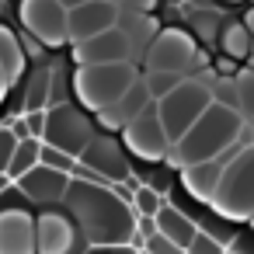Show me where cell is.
<instances>
[{
    "mask_svg": "<svg viewBox=\"0 0 254 254\" xmlns=\"http://www.w3.org/2000/svg\"><path fill=\"white\" fill-rule=\"evenodd\" d=\"M146 70H164V73H188L191 66H198V49L195 39L181 28H164L153 46L146 49Z\"/></svg>",
    "mask_w": 254,
    "mask_h": 254,
    "instance_id": "9",
    "label": "cell"
},
{
    "mask_svg": "<svg viewBox=\"0 0 254 254\" xmlns=\"http://www.w3.org/2000/svg\"><path fill=\"white\" fill-rule=\"evenodd\" d=\"M0 254H39L35 216L18 205L0 209Z\"/></svg>",
    "mask_w": 254,
    "mask_h": 254,
    "instance_id": "13",
    "label": "cell"
},
{
    "mask_svg": "<svg viewBox=\"0 0 254 254\" xmlns=\"http://www.w3.org/2000/svg\"><path fill=\"white\" fill-rule=\"evenodd\" d=\"M0 7H4V0H0Z\"/></svg>",
    "mask_w": 254,
    "mask_h": 254,
    "instance_id": "42",
    "label": "cell"
},
{
    "mask_svg": "<svg viewBox=\"0 0 254 254\" xmlns=\"http://www.w3.org/2000/svg\"><path fill=\"white\" fill-rule=\"evenodd\" d=\"M153 105V94H150V87H146V80L139 77L112 108H105V112H98V126L105 129V132H122L126 126H132L146 108Z\"/></svg>",
    "mask_w": 254,
    "mask_h": 254,
    "instance_id": "15",
    "label": "cell"
},
{
    "mask_svg": "<svg viewBox=\"0 0 254 254\" xmlns=\"http://www.w3.org/2000/svg\"><path fill=\"white\" fill-rule=\"evenodd\" d=\"M226 254H240V251H233V247H230V251H226Z\"/></svg>",
    "mask_w": 254,
    "mask_h": 254,
    "instance_id": "40",
    "label": "cell"
},
{
    "mask_svg": "<svg viewBox=\"0 0 254 254\" xmlns=\"http://www.w3.org/2000/svg\"><path fill=\"white\" fill-rule=\"evenodd\" d=\"M18 18L28 35H35L42 46L60 49L70 42V11L60 0H21Z\"/></svg>",
    "mask_w": 254,
    "mask_h": 254,
    "instance_id": "6",
    "label": "cell"
},
{
    "mask_svg": "<svg viewBox=\"0 0 254 254\" xmlns=\"http://www.w3.org/2000/svg\"><path fill=\"white\" fill-rule=\"evenodd\" d=\"M191 28H195V35H198L202 42H212V39L223 32L219 18H216V14H209V11H198V14L191 18Z\"/></svg>",
    "mask_w": 254,
    "mask_h": 254,
    "instance_id": "28",
    "label": "cell"
},
{
    "mask_svg": "<svg viewBox=\"0 0 254 254\" xmlns=\"http://www.w3.org/2000/svg\"><path fill=\"white\" fill-rule=\"evenodd\" d=\"M7 185H11V174H0V191H4Z\"/></svg>",
    "mask_w": 254,
    "mask_h": 254,
    "instance_id": "38",
    "label": "cell"
},
{
    "mask_svg": "<svg viewBox=\"0 0 254 254\" xmlns=\"http://www.w3.org/2000/svg\"><path fill=\"white\" fill-rule=\"evenodd\" d=\"M108 4H119V7H122V4H126V0H108Z\"/></svg>",
    "mask_w": 254,
    "mask_h": 254,
    "instance_id": "39",
    "label": "cell"
},
{
    "mask_svg": "<svg viewBox=\"0 0 254 254\" xmlns=\"http://www.w3.org/2000/svg\"><path fill=\"white\" fill-rule=\"evenodd\" d=\"M80 164H87L91 171H98L108 185H119V181H132L129 174V160H126V150L119 146V139H112L108 132H98L87 150L80 153Z\"/></svg>",
    "mask_w": 254,
    "mask_h": 254,
    "instance_id": "11",
    "label": "cell"
},
{
    "mask_svg": "<svg viewBox=\"0 0 254 254\" xmlns=\"http://www.w3.org/2000/svg\"><path fill=\"white\" fill-rule=\"evenodd\" d=\"M132 60V46L129 39L112 28V32H101L94 39H84V42H73V63L77 66H101V63H129Z\"/></svg>",
    "mask_w": 254,
    "mask_h": 254,
    "instance_id": "12",
    "label": "cell"
},
{
    "mask_svg": "<svg viewBox=\"0 0 254 254\" xmlns=\"http://www.w3.org/2000/svg\"><path fill=\"white\" fill-rule=\"evenodd\" d=\"M219 49H223V56H226V60L244 63V60L251 56V49H254L251 25H244V21H226V25H223V32H219Z\"/></svg>",
    "mask_w": 254,
    "mask_h": 254,
    "instance_id": "20",
    "label": "cell"
},
{
    "mask_svg": "<svg viewBox=\"0 0 254 254\" xmlns=\"http://www.w3.org/2000/svg\"><path fill=\"white\" fill-rule=\"evenodd\" d=\"M143 80H146V87H150V94H153V101H164L167 94H174L181 84H185V73H164V70H146L143 73Z\"/></svg>",
    "mask_w": 254,
    "mask_h": 254,
    "instance_id": "23",
    "label": "cell"
},
{
    "mask_svg": "<svg viewBox=\"0 0 254 254\" xmlns=\"http://www.w3.org/2000/svg\"><path fill=\"white\" fill-rule=\"evenodd\" d=\"M46 122H49V108H46V112H25V129H28V136L42 139V136H46Z\"/></svg>",
    "mask_w": 254,
    "mask_h": 254,
    "instance_id": "32",
    "label": "cell"
},
{
    "mask_svg": "<svg viewBox=\"0 0 254 254\" xmlns=\"http://www.w3.org/2000/svg\"><path fill=\"white\" fill-rule=\"evenodd\" d=\"M119 32L129 39L132 53L143 49V56H146V49L153 46V39L160 35V32H157V21H153L150 14H136V11H126V14L119 18Z\"/></svg>",
    "mask_w": 254,
    "mask_h": 254,
    "instance_id": "19",
    "label": "cell"
},
{
    "mask_svg": "<svg viewBox=\"0 0 254 254\" xmlns=\"http://www.w3.org/2000/svg\"><path fill=\"white\" fill-rule=\"evenodd\" d=\"M251 226H254V216H251Z\"/></svg>",
    "mask_w": 254,
    "mask_h": 254,
    "instance_id": "41",
    "label": "cell"
},
{
    "mask_svg": "<svg viewBox=\"0 0 254 254\" xmlns=\"http://www.w3.org/2000/svg\"><path fill=\"white\" fill-rule=\"evenodd\" d=\"M25 63H28V56H25L21 39H18L11 28H4V25H0V66H4L7 84H18V80H21Z\"/></svg>",
    "mask_w": 254,
    "mask_h": 254,
    "instance_id": "21",
    "label": "cell"
},
{
    "mask_svg": "<svg viewBox=\"0 0 254 254\" xmlns=\"http://www.w3.org/2000/svg\"><path fill=\"white\" fill-rule=\"evenodd\" d=\"M35 240H39V254H73L84 237L77 219L63 209H42L35 216Z\"/></svg>",
    "mask_w": 254,
    "mask_h": 254,
    "instance_id": "10",
    "label": "cell"
},
{
    "mask_svg": "<svg viewBox=\"0 0 254 254\" xmlns=\"http://www.w3.org/2000/svg\"><path fill=\"white\" fill-rule=\"evenodd\" d=\"M49 87H53V70H39L32 77V87H28V112H46L49 108Z\"/></svg>",
    "mask_w": 254,
    "mask_h": 254,
    "instance_id": "24",
    "label": "cell"
},
{
    "mask_svg": "<svg viewBox=\"0 0 254 254\" xmlns=\"http://www.w3.org/2000/svg\"><path fill=\"white\" fill-rule=\"evenodd\" d=\"M212 101H216V94H212L202 80H185L174 94H167L164 101H157V112H160V122H164L171 143H178V139L209 112Z\"/></svg>",
    "mask_w": 254,
    "mask_h": 254,
    "instance_id": "5",
    "label": "cell"
},
{
    "mask_svg": "<svg viewBox=\"0 0 254 254\" xmlns=\"http://www.w3.org/2000/svg\"><path fill=\"white\" fill-rule=\"evenodd\" d=\"M226 219H251L254 216V143L244 146L223 171V181L209 202Z\"/></svg>",
    "mask_w": 254,
    "mask_h": 254,
    "instance_id": "4",
    "label": "cell"
},
{
    "mask_svg": "<svg viewBox=\"0 0 254 254\" xmlns=\"http://www.w3.org/2000/svg\"><path fill=\"white\" fill-rule=\"evenodd\" d=\"M7 87H11V84H7V77H4V66H0V101H4V94H7Z\"/></svg>",
    "mask_w": 254,
    "mask_h": 254,
    "instance_id": "36",
    "label": "cell"
},
{
    "mask_svg": "<svg viewBox=\"0 0 254 254\" xmlns=\"http://www.w3.org/2000/svg\"><path fill=\"white\" fill-rule=\"evenodd\" d=\"M188 254H226V247H223V240H219V237H212V233L198 230V237L191 240Z\"/></svg>",
    "mask_w": 254,
    "mask_h": 254,
    "instance_id": "30",
    "label": "cell"
},
{
    "mask_svg": "<svg viewBox=\"0 0 254 254\" xmlns=\"http://www.w3.org/2000/svg\"><path fill=\"white\" fill-rule=\"evenodd\" d=\"M223 171L226 164L223 160H205V164H191V167H181V185L191 198L198 202H212L219 181H223Z\"/></svg>",
    "mask_w": 254,
    "mask_h": 254,
    "instance_id": "17",
    "label": "cell"
},
{
    "mask_svg": "<svg viewBox=\"0 0 254 254\" xmlns=\"http://www.w3.org/2000/svg\"><path fill=\"white\" fill-rule=\"evenodd\" d=\"M42 164V139H35V136H28V139H21L18 143V150H14V157H11V167H7V174H11V181H21L28 171H35Z\"/></svg>",
    "mask_w": 254,
    "mask_h": 254,
    "instance_id": "22",
    "label": "cell"
},
{
    "mask_svg": "<svg viewBox=\"0 0 254 254\" xmlns=\"http://www.w3.org/2000/svg\"><path fill=\"white\" fill-rule=\"evenodd\" d=\"M119 18H122L119 4H108V0H87V4L70 11V42H84V39L101 35V32L119 28Z\"/></svg>",
    "mask_w": 254,
    "mask_h": 254,
    "instance_id": "14",
    "label": "cell"
},
{
    "mask_svg": "<svg viewBox=\"0 0 254 254\" xmlns=\"http://www.w3.org/2000/svg\"><path fill=\"white\" fill-rule=\"evenodd\" d=\"M136 80H139V73L132 63H101V66H77L70 87H73L80 108L98 115V112L112 108Z\"/></svg>",
    "mask_w": 254,
    "mask_h": 254,
    "instance_id": "3",
    "label": "cell"
},
{
    "mask_svg": "<svg viewBox=\"0 0 254 254\" xmlns=\"http://www.w3.org/2000/svg\"><path fill=\"white\" fill-rule=\"evenodd\" d=\"M122 146L132 153V157H139V160H150V164H157V160H167L171 157V150H174V143H171V136H167V129H164V122H160V112H157V101L132 122V126H126L122 129Z\"/></svg>",
    "mask_w": 254,
    "mask_h": 254,
    "instance_id": "7",
    "label": "cell"
},
{
    "mask_svg": "<svg viewBox=\"0 0 254 254\" xmlns=\"http://www.w3.org/2000/svg\"><path fill=\"white\" fill-rule=\"evenodd\" d=\"M70 174H63V171H53V167H46V164H39L35 171H28L21 181H14L18 188H21V195L28 198V202H35V205H56V202H63L66 198V191H70Z\"/></svg>",
    "mask_w": 254,
    "mask_h": 254,
    "instance_id": "16",
    "label": "cell"
},
{
    "mask_svg": "<svg viewBox=\"0 0 254 254\" xmlns=\"http://www.w3.org/2000/svg\"><path fill=\"white\" fill-rule=\"evenodd\" d=\"M230 4H237V0H230Z\"/></svg>",
    "mask_w": 254,
    "mask_h": 254,
    "instance_id": "43",
    "label": "cell"
},
{
    "mask_svg": "<svg viewBox=\"0 0 254 254\" xmlns=\"http://www.w3.org/2000/svg\"><path fill=\"white\" fill-rule=\"evenodd\" d=\"M18 132L11 129V126H0V174H7V167H11V157H14V150H18Z\"/></svg>",
    "mask_w": 254,
    "mask_h": 254,
    "instance_id": "29",
    "label": "cell"
},
{
    "mask_svg": "<svg viewBox=\"0 0 254 254\" xmlns=\"http://www.w3.org/2000/svg\"><path fill=\"white\" fill-rule=\"evenodd\" d=\"M143 254H188V251H185V247H178L171 237H164V233H153V237L146 240Z\"/></svg>",
    "mask_w": 254,
    "mask_h": 254,
    "instance_id": "31",
    "label": "cell"
},
{
    "mask_svg": "<svg viewBox=\"0 0 254 254\" xmlns=\"http://www.w3.org/2000/svg\"><path fill=\"white\" fill-rule=\"evenodd\" d=\"M244 119L237 108L223 105V101H212L209 112L174 143L171 150V160L178 167H191V164H205V160H219L230 146L240 143L244 136Z\"/></svg>",
    "mask_w": 254,
    "mask_h": 254,
    "instance_id": "2",
    "label": "cell"
},
{
    "mask_svg": "<svg viewBox=\"0 0 254 254\" xmlns=\"http://www.w3.org/2000/svg\"><path fill=\"white\" fill-rule=\"evenodd\" d=\"M233 251H240V254H254V237H237V240H233Z\"/></svg>",
    "mask_w": 254,
    "mask_h": 254,
    "instance_id": "35",
    "label": "cell"
},
{
    "mask_svg": "<svg viewBox=\"0 0 254 254\" xmlns=\"http://www.w3.org/2000/svg\"><path fill=\"white\" fill-rule=\"evenodd\" d=\"M63 209L77 219L80 237L87 247H132L139 212L115 195L112 185L94 181H70V191L63 198Z\"/></svg>",
    "mask_w": 254,
    "mask_h": 254,
    "instance_id": "1",
    "label": "cell"
},
{
    "mask_svg": "<svg viewBox=\"0 0 254 254\" xmlns=\"http://www.w3.org/2000/svg\"><path fill=\"white\" fill-rule=\"evenodd\" d=\"M160 4V0H126V11H136V14H153V7Z\"/></svg>",
    "mask_w": 254,
    "mask_h": 254,
    "instance_id": "33",
    "label": "cell"
},
{
    "mask_svg": "<svg viewBox=\"0 0 254 254\" xmlns=\"http://www.w3.org/2000/svg\"><path fill=\"white\" fill-rule=\"evenodd\" d=\"M84 254H139L136 247H87Z\"/></svg>",
    "mask_w": 254,
    "mask_h": 254,
    "instance_id": "34",
    "label": "cell"
},
{
    "mask_svg": "<svg viewBox=\"0 0 254 254\" xmlns=\"http://www.w3.org/2000/svg\"><path fill=\"white\" fill-rule=\"evenodd\" d=\"M94 136H98L94 126H91L87 115L77 112L73 105H53V108H49V122H46L42 143L60 146V150H66V153H73V157L80 160V153L87 150V143H91Z\"/></svg>",
    "mask_w": 254,
    "mask_h": 254,
    "instance_id": "8",
    "label": "cell"
},
{
    "mask_svg": "<svg viewBox=\"0 0 254 254\" xmlns=\"http://www.w3.org/2000/svg\"><path fill=\"white\" fill-rule=\"evenodd\" d=\"M233 84H237V108H240L244 115H251V119H254V70L240 73Z\"/></svg>",
    "mask_w": 254,
    "mask_h": 254,
    "instance_id": "27",
    "label": "cell"
},
{
    "mask_svg": "<svg viewBox=\"0 0 254 254\" xmlns=\"http://www.w3.org/2000/svg\"><path fill=\"white\" fill-rule=\"evenodd\" d=\"M60 4H63L66 11H73V7H80V4H87V0H60Z\"/></svg>",
    "mask_w": 254,
    "mask_h": 254,
    "instance_id": "37",
    "label": "cell"
},
{
    "mask_svg": "<svg viewBox=\"0 0 254 254\" xmlns=\"http://www.w3.org/2000/svg\"><path fill=\"white\" fill-rule=\"evenodd\" d=\"M42 164L46 167H53V171H63V174H70L73 178V171H77V157L73 153H66V150H60V146H49V143H42Z\"/></svg>",
    "mask_w": 254,
    "mask_h": 254,
    "instance_id": "25",
    "label": "cell"
},
{
    "mask_svg": "<svg viewBox=\"0 0 254 254\" xmlns=\"http://www.w3.org/2000/svg\"><path fill=\"white\" fill-rule=\"evenodd\" d=\"M157 226H160V233L164 237H171L178 247H191V240L198 237V226L191 223V216H185L178 205H164L160 212H157Z\"/></svg>",
    "mask_w": 254,
    "mask_h": 254,
    "instance_id": "18",
    "label": "cell"
},
{
    "mask_svg": "<svg viewBox=\"0 0 254 254\" xmlns=\"http://www.w3.org/2000/svg\"><path fill=\"white\" fill-rule=\"evenodd\" d=\"M167 202H164V195H160V188H136V198H132V209L139 212V216H157L160 209H164Z\"/></svg>",
    "mask_w": 254,
    "mask_h": 254,
    "instance_id": "26",
    "label": "cell"
}]
</instances>
